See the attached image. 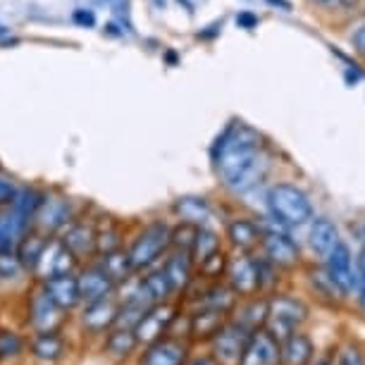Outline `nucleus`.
<instances>
[{"mask_svg":"<svg viewBox=\"0 0 365 365\" xmlns=\"http://www.w3.org/2000/svg\"><path fill=\"white\" fill-rule=\"evenodd\" d=\"M215 168L225 187L246 194L256 189L270 170V158L260 146L258 134L249 127H230L215 143Z\"/></svg>","mask_w":365,"mask_h":365,"instance_id":"1","label":"nucleus"},{"mask_svg":"<svg viewBox=\"0 0 365 365\" xmlns=\"http://www.w3.org/2000/svg\"><path fill=\"white\" fill-rule=\"evenodd\" d=\"M267 205L274 220H279L287 227H299L306 225L308 220H313V203L306 196V191H301L294 184H277L270 189L267 196Z\"/></svg>","mask_w":365,"mask_h":365,"instance_id":"2","label":"nucleus"},{"mask_svg":"<svg viewBox=\"0 0 365 365\" xmlns=\"http://www.w3.org/2000/svg\"><path fill=\"white\" fill-rule=\"evenodd\" d=\"M168 246H170V227L168 225L155 222V225L146 227L127 253L129 263H132V270H143V267L153 265L165 253Z\"/></svg>","mask_w":365,"mask_h":365,"instance_id":"3","label":"nucleus"},{"mask_svg":"<svg viewBox=\"0 0 365 365\" xmlns=\"http://www.w3.org/2000/svg\"><path fill=\"white\" fill-rule=\"evenodd\" d=\"M308 318V308L301 301L289 299V296H277L267 301V320L270 322V334L274 339H287L294 334V329L303 325Z\"/></svg>","mask_w":365,"mask_h":365,"instance_id":"4","label":"nucleus"},{"mask_svg":"<svg viewBox=\"0 0 365 365\" xmlns=\"http://www.w3.org/2000/svg\"><path fill=\"white\" fill-rule=\"evenodd\" d=\"M251 339V329L239 325V322H230L222 325L212 334V354L220 365H241L246 344Z\"/></svg>","mask_w":365,"mask_h":365,"instance_id":"5","label":"nucleus"},{"mask_svg":"<svg viewBox=\"0 0 365 365\" xmlns=\"http://www.w3.org/2000/svg\"><path fill=\"white\" fill-rule=\"evenodd\" d=\"M177 320V313L175 308L165 306V303H158V306H150L143 320L136 325L134 334L139 344H153L158 339H163V334L170 332L172 322Z\"/></svg>","mask_w":365,"mask_h":365,"instance_id":"6","label":"nucleus"},{"mask_svg":"<svg viewBox=\"0 0 365 365\" xmlns=\"http://www.w3.org/2000/svg\"><path fill=\"white\" fill-rule=\"evenodd\" d=\"M74 263H77V256L67 249L63 241H48L34 272H38L43 279L58 277V274H72Z\"/></svg>","mask_w":365,"mask_h":365,"instance_id":"7","label":"nucleus"},{"mask_svg":"<svg viewBox=\"0 0 365 365\" xmlns=\"http://www.w3.org/2000/svg\"><path fill=\"white\" fill-rule=\"evenodd\" d=\"M327 274L341 294H351L358 287V277L354 274V258H351L349 246L341 244V241L327 256Z\"/></svg>","mask_w":365,"mask_h":365,"instance_id":"8","label":"nucleus"},{"mask_svg":"<svg viewBox=\"0 0 365 365\" xmlns=\"http://www.w3.org/2000/svg\"><path fill=\"white\" fill-rule=\"evenodd\" d=\"M29 320L36 332H55V327L63 322V308L46 294V289H41L31 296Z\"/></svg>","mask_w":365,"mask_h":365,"instance_id":"9","label":"nucleus"},{"mask_svg":"<svg viewBox=\"0 0 365 365\" xmlns=\"http://www.w3.org/2000/svg\"><path fill=\"white\" fill-rule=\"evenodd\" d=\"M241 365H279V344L270 332H251Z\"/></svg>","mask_w":365,"mask_h":365,"instance_id":"10","label":"nucleus"},{"mask_svg":"<svg viewBox=\"0 0 365 365\" xmlns=\"http://www.w3.org/2000/svg\"><path fill=\"white\" fill-rule=\"evenodd\" d=\"M230 282L237 294L251 296L260 289V263L251 256H239L230 263Z\"/></svg>","mask_w":365,"mask_h":365,"instance_id":"11","label":"nucleus"},{"mask_svg":"<svg viewBox=\"0 0 365 365\" xmlns=\"http://www.w3.org/2000/svg\"><path fill=\"white\" fill-rule=\"evenodd\" d=\"M187 363V346L177 339H158L143 351L141 365H184Z\"/></svg>","mask_w":365,"mask_h":365,"instance_id":"12","label":"nucleus"},{"mask_svg":"<svg viewBox=\"0 0 365 365\" xmlns=\"http://www.w3.org/2000/svg\"><path fill=\"white\" fill-rule=\"evenodd\" d=\"M263 251L267 260L277 267H292L299 263V246L294 244L292 237L282 232H270L263 239Z\"/></svg>","mask_w":365,"mask_h":365,"instance_id":"13","label":"nucleus"},{"mask_svg":"<svg viewBox=\"0 0 365 365\" xmlns=\"http://www.w3.org/2000/svg\"><path fill=\"white\" fill-rule=\"evenodd\" d=\"M77 287H79V296L81 301L91 303L98 299H106V296L113 294L115 282L103 272V267H88L77 277Z\"/></svg>","mask_w":365,"mask_h":365,"instance_id":"14","label":"nucleus"},{"mask_svg":"<svg viewBox=\"0 0 365 365\" xmlns=\"http://www.w3.org/2000/svg\"><path fill=\"white\" fill-rule=\"evenodd\" d=\"M46 294L58 303L63 311H72L81 303V296H79V287H77V277L72 274H58V277H48L46 279Z\"/></svg>","mask_w":365,"mask_h":365,"instance_id":"15","label":"nucleus"},{"mask_svg":"<svg viewBox=\"0 0 365 365\" xmlns=\"http://www.w3.org/2000/svg\"><path fill=\"white\" fill-rule=\"evenodd\" d=\"M117 308H120V306H117L110 296H106V299H98V301H91L86 306L84 315H81V322H84V327L91 329V332H103V329L115 325Z\"/></svg>","mask_w":365,"mask_h":365,"instance_id":"16","label":"nucleus"},{"mask_svg":"<svg viewBox=\"0 0 365 365\" xmlns=\"http://www.w3.org/2000/svg\"><path fill=\"white\" fill-rule=\"evenodd\" d=\"M311 249L318 253L320 258H327L334 251V246L339 244V230L334 227V222H329L327 217L313 220L311 225Z\"/></svg>","mask_w":365,"mask_h":365,"instance_id":"17","label":"nucleus"},{"mask_svg":"<svg viewBox=\"0 0 365 365\" xmlns=\"http://www.w3.org/2000/svg\"><path fill=\"white\" fill-rule=\"evenodd\" d=\"M313 358V344L306 334H289L279 346V361L284 365H308Z\"/></svg>","mask_w":365,"mask_h":365,"instance_id":"18","label":"nucleus"},{"mask_svg":"<svg viewBox=\"0 0 365 365\" xmlns=\"http://www.w3.org/2000/svg\"><path fill=\"white\" fill-rule=\"evenodd\" d=\"M36 217L43 230L55 232L70 222V203L63 201V198H43Z\"/></svg>","mask_w":365,"mask_h":365,"instance_id":"19","label":"nucleus"},{"mask_svg":"<svg viewBox=\"0 0 365 365\" xmlns=\"http://www.w3.org/2000/svg\"><path fill=\"white\" fill-rule=\"evenodd\" d=\"M31 354L41 363H55L65 356V339L58 332H38L31 341Z\"/></svg>","mask_w":365,"mask_h":365,"instance_id":"20","label":"nucleus"},{"mask_svg":"<svg viewBox=\"0 0 365 365\" xmlns=\"http://www.w3.org/2000/svg\"><path fill=\"white\" fill-rule=\"evenodd\" d=\"M165 277H168L172 292H182L184 287L191 282V253L189 251H177L163 267Z\"/></svg>","mask_w":365,"mask_h":365,"instance_id":"21","label":"nucleus"},{"mask_svg":"<svg viewBox=\"0 0 365 365\" xmlns=\"http://www.w3.org/2000/svg\"><path fill=\"white\" fill-rule=\"evenodd\" d=\"M29 220L17 215L15 210H10L8 215H0V253L12 251L19 244V239L26 234Z\"/></svg>","mask_w":365,"mask_h":365,"instance_id":"22","label":"nucleus"},{"mask_svg":"<svg viewBox=\"0 0 365 365\" xmlns=\"http://www.w3.org/2000/svg\"><path fill=\"white\" fill-rule=\"evenodd\" d=\"M63 244L70 249L74 256H91L96 251V232L91 225H72L67 230Z\"/></svg>","mask_w":365,"mask_h":365,"instance_id":"23","label":"nucleus"},{"mask_svg":"<svg viewBox=\"0 0 365 365\" xmlns=\"http://www.w3.org/2000/svg\"><path fill=\"white\" fill-rule=\"evenodd\" d=\"M141 294H143V303L150 308V306H158V303H163L168 296L172 294V287L168 277H165L163 270L158 272H150L146 277L141 279Z\"/></svg>","mask_w":365,"mask_h":365,"instance_id":"24","label":"nucleus"},{"mask_svg":"<svg viewBox=\"0 0 365 365\" xmlns=\"http://www.w3.org/2000/svg\"><path fill=\"white\" fill-rule=\"evenodd\" d=\"M175 210L182 215L184 222H191V225H203L210 220V205L205 198H198V196H184L179 198L175 203Z\"/></svg>","mask_w":365,"mask_h":365,"instance_id":"25","label":"nucleus"},{"mask_svg":"<svg viewBox=\"0 0 365 365\" xmlns=\"http://www.w3.org/2000/svg\"><path fill=\"white\" fill-rule=\"evenodd\" d=\"M225 313L212 311V308H201L196 315H191L189 320V332L194 336H212L222 327Z\"/></svg>","mask_w":365,"mask_h":365,"instance_id":"26","label":"nucleus"},{"mask_svg":"<svg viewBox=\"0 0 365 365\" xmlns=\"http://www.w3.org/2000/svg\"><path fill=\"white\" fill-rule=\"evenodd\" d=\"M139 346V339L132 329H113L106 339V351L113 358H129Z\"/></svg>","mask_w":365,"mask_h":365,"instance_id":"27","label":"nucleus"},{"mask_svg":"<svg viewBox=\"0 0 365 365\" xmlns=\"http://www.w3.org/2000/svg\"><path fill=\"white\" fill-rule=\"evenodd\" d=\"M227 237L234 246H239V249H251V246H256L260 241V230L258 225H253L251 220H234L227 227Z\"/></svg>","mask_w":365,"mask_h":365,"instance_id":"28","label":"nucleus"},{"mask_svg":"<svg viewBox=\"0 0 365 365\" xmlns=\"http://www.w3.org/2000/svg\"><path fill=\"white\" fill-rule=\"evenodd\" d=\"M103 272L108 274L110 279L115 282H127L129 279V274H132L134 270H132V263H129V256L127 253H122L120 249L117 251H113V253H106L103 256Z\"/></svg>","mask_w":365,"mask_h":365,"instance_id":"29","label":"nucleus"},{"mask_svg":"<svg viewBox=\"0 0 365 365\" xmlns=\"http://www.w3.org/2000/svg\"><path fill=\"white\" fill-rule=\"evenodd\" d=\"M48 241L38 234H29V237H22L19 239V251H17V258L22 260L24 270H36V263L43 253Z\"/></svg>","mask_w":365,"mask_h":365,"instance_id":"30","label":"nucleus"},{"mask_svg":"<svg viewBox=\"0 0 365 365\" xmlns=\"http://www.w3.org/2000/svg\"><path fill=\"white\" fill-rule=\"evenodd\" d=\"M41 203H43V196L36 189H17L15 198H12V210L31 222V217H36Z\"/></svg>","mask_w":365,"mask_h":365,"instance_id":"31","label":"nucleus"},{"mask_svg":"<svg viewBox=\"0 0 365 365\" xmlns=\"http://www.w3.org/2000/svg\"><path fill=\"white\" fill-rule=\"evenodd\" d=\"M237 292L230 287H212L203 299V306L201 308H212V311H220V313H230L237 303Z\"/></svg>","mask_w":365,"mask_h":365,"instance_id":"32","label":"nucleus"},{"mask_svg":"<svg viewBox=\"0 0 365 365\" xmlns=\"http://www.w3.org/2000/svg\"><path fill=\"white\" fill-rule=\"evenodd\" d=\"M148 308L141 306V303H125V306L117 308V318H115V325L117 329H136V325L143 320V315H146Z\"/></svg>","mask_w":365,"mask_h":365,"instance_id":"33","label":"nucleus"},{"mask_svg":"<svg viewBox=\"0 0 365 365\" xmlns=\"http://www.w3.org/2000/svg\"><path fill=\"white\" fill-rule=\"evenodd\" d=\"M215 251H220V239L215 232L210 230H198L196 241H194V249H191V256H194L198 263L205 260L208 256H212Z\"/></svg>","mask_w":365,"mask_h":365,"instance_id":"34","label":"nucleus"},{"mask_svg":"<svg viewBox=\"0 0 365 365\" xmlns=\"http://www.w3.org/2000/svg\"><path fill=\"white\" fill-rule=\"evenodd\" d=\"M196 234H198V225H191V222H182L177 230H170V244L175 246L177 251H189L194 249V241H196Z\"/></svg>","mask_w":365,"mask_h":365,"instance_id":"35","label":"nucleus"},{"mask_svg":"<svg viewBox=\"0 0 365 365\" xmlns=\"http://www.w3.org/2000/svg\"><path fill=\"white\" fill-rule=\"evenodd\" d=\"M265 320H267V301H251L239 315V325H244L249 329L260 327Z\"/></svg>","mask_w":365,"mask_h":365,"instance_id":"36","label":"nucleus"},{"mask_svg":"<svg viewBox=\"0 0 365 365\" xmlns=\"http://www.w3.org/2000/svg\"><path fill=\"white\" fill-rule=\"evenodd\" d=\"M24 351V339L10 329H0V361L17 358Z\"/></svg>","mask_w":365,"mask_h":365,"instance_id":"37","label":"nucleus"},{"mask_svg":"<svg viewBox=\"0 0 365 365\" xmlns=\"http://www.w3.org/2000/svg\"><path fill=\"white\" fill-rule=\"evenodd\" d=\"M24 265L22 260L17 258V253L12 251H3L0 253V279H17L22 274Z\"/></svg>","mask_w":365,"mask_h":365,"instance_id":"38","label":"nucleus"},{"mask_svg":"<svg viewBox=\"0 0 365 365\" xmlns=\"http://www.w3.org/2000/svg\"><path fill=\"white\" fill-rule=\"evenodd\" d=\"M117 249H120V234H117L115 230L96 234V251H98L101 256H106V253H113Z\"/></svg>","mask_w":365,"mask_h":365,"instance_id":"39","label":"nucleus"},{"mask_svg":"<svg viewBox=\"0 0 365 365\" xmlns=\"http://www.w3.org/2000/svg\"><path fill=\"white\" fill-rule=\"evenodd\" d=\"M201 272L205 274V277H220V272L227 267V258H225V253H220L215 251L212 256H208L205 260H201Z\"/></svg>","mask_w":365,"mask_h":365,"instance_id":"40","label":"nucleus"},{"mask_svg":"<svg viewBox=\"0 0 365 365\" xmlns=\"http://www.w3.org/2000/svg\"><path fill=\"white\" fill-rule=\"evenodd\" d=\"M72 22L77 26H84V29H91V26H96V15H93V10L77 8L72 12Z\"/></svg>","mask_w":365,"mask_h":365,"instance_id":"41","label":"nucleus"},{"mask_svg":"<svg viewBox=\"0 0 365 365\" xmlns=\"http://www.w3.org/2000/svg\"><path fill=\"white\" fill-rule=\"evenodd\" d=\"M15 184L10 182V179L0 177V205L5 203H12V198H15Z\"/></svg>","mask_w":365,"mask_h":365,"instance_id":"42","label":"nucleus"},{"mask_svg":"<svg viewBox=\"0 0 365 365\" xmlns=\"http://www.w3.org/2000/svg\"><path fill=\"white\" fill-rule=\"evenodd\" d=\"M315 5H322V8L329 10H341V8H354L358 0H313Z\"/></svg>","mask_w":365,"mask_h":365,"instance_id":"43","label":"nucleus"},{"mask_svg":"<svg viewBox=\"0 0 365 365\" xmlns=\"http://www.w3.org/2000/svg\"><path fill=\"white\" fill-rule=\"evenodd\" d=\"M237 24L241 26V29H256V26H258V17L253 15V12H239Z\"/></svg>","mask_w":365,"mask_h":365,"instance_id":"44","label":"nucleus"},{"mask_svg":"<svg viewBox=\"0 0 365 365\" xmlns=\"http://www.w3.org/2000/svg\"><path fill=\"white\" fill-rule=\"evenodd\" d=\"M339 365H365V361H363V356L358 354L356 349H346L341 354V363Z\"/></svg>","mask_w":365,"mask_h":365,"instance_id":"45","label":"nucleus"},{"mask_svg":"<svg viewBox=\"0 0 365 365\" xmlns=\"http://www.w3.org/2000/svg\"><path fill=\"white\" fill-rule=\"evenodd\" d=\"M351 43H354V48H356V53H361V55H365V24L358 29L356 34H354V38H351Z\"/></svg>","mask_w":365,"mask_h":365,"instance_id":"46","label":"nucleus"},{"mask_svg":"<svg viewBox=\"0 0 365 365\" xmlns=\"http://www.w3.org/2000/svg\"><path fill=\"white\" fill-rule=\"evenodd\" d=\"M189 365H220L215 358H208V356H203V358H196V361H191Z\"/></svg>","mask_w":365,"mask_h":365,"instance_id":"47","label":"nucleus"},{"mask_svg":"<svg viewBox=\"0 0 365 365\" xmlns=\"http://www.w3.org/2000/svg\"><path fill=\"white\" fill-rule=\"evenodd\" d=\"M358 289H361V303L365 308V274H361V272H358Z\"/></svg>","mask_w":365,"mask_h":365,"instance_id":"48","label":"nucleus"},{"mask_svg":"<svg viewBox=\"0 0 365 365\" xmlns=\"http://www.w3.org/2000/svg\"><path fill=\"white\" fill-rule=\"evenodd\" d=\"M267 3L270 5H277V8H282V10H292V3H289V0H267Z\"/></svg>","mask_w":365,"mask_h":365,"instance_id":"49","label":"nucleus"},{"mask_svg":"<svg viewBox=\"0 0 365 365\" xmlns=\"http://www.w3.org/2000/svg\"><path fill=\"white\" fill-rule=\"evenodd\" d=\"M358 272L365 274V249L361 251V258H358Z\"/></svg>","mask_w":365,"mask_h":365,"instance_id":"50","label":"nucleus"},{"mask_svg":"<svg viewBox=\"0 0 365 365\" xmlns=\"http://www.w3.org/2000/svg\"><path fill=\"white\" fill-rule=\"evenodd\" d=\"M96 5H106V3H110V0H93Z\"/></svg>","mask_w":365,"mask_h":365,"instance_id":"51","label":"nucleus"},{"mask_svg":"<svg viewBox=\"0 0 365 365\" xmlns=\"http://www.w3.org/2000/svg\"><path fill=\"white\" fill-rule=\"evenodd\" d=\"M155 3H158V5H165V0H155Z\"/></svg>","mask_w":365,"mask_h":365,"instance_id":"52","label":"nucleus"}]
</instances>
